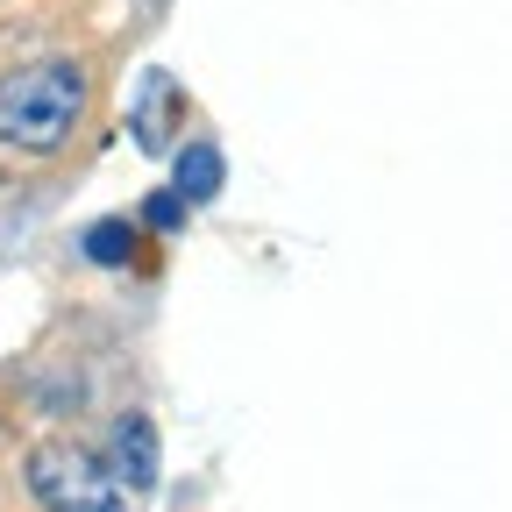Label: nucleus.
Masks as SVG:
<instances>
[{
	"mask_svg": "<svg viewBox=\"0 0 512 512\" xmlns=\"http://www.w3.org/2000/svg\"><path fill=\"white\" fill-rule=\"evenodd\" d=\"M107 93V64L93 50H36L0 72V157L36 171L86 143Z\"/></svg>",
	"mask_w": 512,
	"mask_h": 512,
	"instance_id": "obj_1",
	"label": "nucleus"
},
{
	"mask_svg": "<svg viewBox=\"0 0 512 512\" xmlns=\"http://www.w3.org/2000/svg\"><path fill=\"white\" fill-rule=\"evenodd\" d=\"M22 477L43 512H128V498L100 470V448H86L79 434H43L22 456Z\"/></svg>",
	"mask_w": 512,
	"mask_h": 512,
	"instance_id": "obj_2",
	"label": "nucleus"
},
{
	"mask_svg": "<svg viewBox=\"0 0 512 512\" xmlns=\"http://www.w3.org/2000/svg\"><path fill=\"white\" fill-rule=\"evenodd\" d=\"M100 470H107V484H114L121 498H150V491H157V470H164V441H157V420H150L143 406L114 413V427H107V448H100Z\"/></svg>",
	"mask_w": 512,
	"mask_h": 512,
	"instance_id": "obj_3",
	"label": "nucleus"
},
{
	"mask_svg": "<svg viewBox=\"0 0 512 512\" xmlns=\"http://www.w3.org/2000/svg\"><path fill=\"white\" fill-rule=\"evenodd\" d=\"M79 256H86L93 271H136L143 256H157V242L143 235L136 214H93L79 228Z\"/></svg>",
	"mask_w": 512,
	"mask_h": 512,
	"instance_id": "obj_4",
	"label": "nucleus"
},
{
	"mask_svg": "<svg viewBox=\"0 0 512 512\" xmlns=\"http://www.w3.org/2000/svg\"><path fill=\"white\" fill-rule=\"evenodd\" d=\"M136 150H150V157H164L171 143H178V128H185V93L171 86V72H143V86H136Z\"/></svg>",
	"mask_w": 512,
	"mask_h": 512,
	"instance_id": "obj_5",
	"label": "nucleus"
},
{
	"mask_svg": "<svg viewBox=\"0 0 512 512\" xmlns=\"http://www.w3.org/2000/svg\"><path fill=\"white\" fill-rule=\"evenodd\" d=\"M178 157H171V192L185 207H214L221 200V185H228V157H221V143L214 136H178L171 143Z\"/></svg>",
	"mask_w": 512,
	"mask_h": 512,
	"instance_id": "obj_6",
	"label": "nucleus"
},
{
	"mask_svg": "<svg viewBox=\"0 0 512 512\" xmlns=\"http://www.w3.org/2000/svg\"><path fill=\"white\" fill-rule=\"evenodd\" d=\"M136 8H164V0H136Z\"/></svg>",
	"mask_w": 512,
	"mask_h": 512,
	"instance_id": "obj_7",
	"label": "nucleus"
},
{
	"mask_svg": "<svg viewBox=\"0 0 512 512\" xmlns=\"http://www.w3.org/2000/svg\"><path fill=\"white\" fill-rule=\"evenodd\" d=\"M0 420H8V413H0Z\"/></svg>",
	"mask_w": 512,
	"mask_h": 512,
	"instance_id": "obj_8",
	"label": "nucleus"
}]
</instances>
